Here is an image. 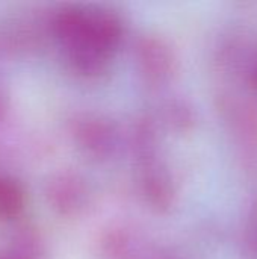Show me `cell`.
Instances as JSON below:
<instances>
[{
  "mask_svg": "<svg viewBox=\"0 0 257 259\" xmlns=\"http://www.w3.org/2000/svg\"><path fill=\"white\" fill-rule=\"evenodd\" d=\"M33 241H21L15 249L11 252L0 253V259H38V250L36 246L32 244Z\"/></svg>",
  "mask_w": 257,
  "mask_h": 259,
  "instance_id": "6",
  "label": "cell"
},
{
  "mask_svg": "<svg viewBox=\"0 0 257 259\" xmlns=\"http://www.w3.org/2000/svg\"><path fill=\"white\" fill-rule=\"evenodd\" d=\"M52 32L73 70L92 76L105 70L123 33L121 21L108 11L65 8L52 20Z\"/></svg>",
  "mask_w": 257,
  "mask_h": 259,
  "instance_id": "1",
  "label": "cell"
},
{
  "mask_svg": "<svg viewBox=\"0 0 257 259\" xmlns=\"http://www.w3.org/2000/svg\"><path fill=\"white\" fill-rule=\"evenodd\" d=\"M47 197L52 208L59 214L76 215L88 205L89 193L88 187L77 175L62 173L48 182Z\"/></svg>",
  "mask_w": 257,
  "mask_h": 259,
  "instance_id": "2",
  "label": "cell"
},
{
  "mask_svg": "<svg viewBox=\"0 0 257 259\" xmlns=\"http://www.w3.org/2000/svg\"><path fill=\"white\" fill-rule=\"evenodd\" d=\"M3 106H5V103H3V97H2V94H0V115H2V112H3Z\"/></svg>",
  "mask_w": 257,
  "mask_h": 259,
  "instance_id": "7",
  "label": "cell"
},
{
  "mask_svg": "<svg viewBox=\"0 0 257 259\" xmlns=\"http://www.w3.org/2000/svg\"><path fill=\"white\" fill-rule=\"evenodd\" d=\"M138 62L151 82L167 80L174 71V58L168 46L156 38H144L138 46Z\"/></svg>",
  "mask_w": 257,
  "mask_h": 259,
  "instance_id": "3",
  "label": "cell"
},
{
  "mask_svg": "<svg viewBox=\"0 0 257 259\" xmlns=\"http://www.w3.org/2000/svg\"><path fill=\"white\" fill-rule=\"evenodd\" d=\"M26 203L21 185L6 176H0V219L14 220Z\"/></svg>",
  "mask_w": 257,
  "mask_h": 259,
  "instance_id": "5",
  "label": "cell"
},
{
  "mask_svg": "<svg viewBox=\"0 0 257 259\" xmlns=\"http://www.w3.org/2000/svg\"><path fill=\"white\" fill-rule=\"evenodd\" d=\"M76 137L79 144L88 150L89 153L94 155H108L114 146L115 141V134L112 131V127L98 120V118H86L82 120L77 124L76 129Z\"/></svg>",
  "mask_w": 257,
  "mask_h": 259,
  "instance_id": "4",
  "label": "cell"
}]
</instances>
